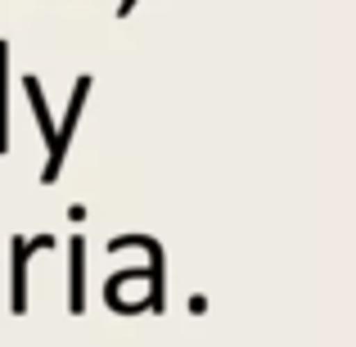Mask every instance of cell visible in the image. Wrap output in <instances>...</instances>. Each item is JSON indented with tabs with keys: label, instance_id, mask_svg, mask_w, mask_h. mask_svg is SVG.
Instances as JSON below:
<instances>
[{
	"label": "cell",
	"instance_id": "obj_1",
	"mask_svg": "<svg viewBox=\"0 0 356 347\" xmlns=\"http://www.w3.org/2000/svg\"><path fill=\"white\" fill-rule=\"evenodd\" d=\"M90 86H95L90 77H77V86H72L68 113H63V127H54V145H50V158H45V172H41V181H45V185H54V181H59V172H63V158H68L72 131H77V118H81V108H86Z\"/></svg>",
	"mask_w": 356,
	"mask_h": 347
},
{
	"label": "cell",
	"instance_id": "obj_2",
	"mask_svg": "<svg viewBox=\"0 0 356 347\" xmlns=\"http://www.w3.org/2000/svg\"><path fill=\"white\" fill-rule=\"evenodd\" d=\"M54 248V239L50 234H41V239H14V312H27V261L36 257V252H50Z\"/></svg>",
	"mask_w": 356,
	"mask_h": 347
},
{
	"label": "cell",
	"instance_id": "obj_3",
	"mask_svg": "<svg viewBox=\"0 0 356 347\" xmlns=\"http://www.w3.org/2000/svg\"><path fill=\"white\" fill-rule=\"evenodd\" d=\"M68 261H72V266H68V275H72V312H81V307H86V302H81V275H86V271H81V266H86V243H81V234H72V243H68Z\"/></svg>",
	"mask_w": 356,
	"mask_h": 347
},
{
	"label": "cell",
	"instance_id": "obj_4",
	"mask_svg": "<svg viewBox=\"0 0 356 347\" xmlns=\"http://www.w3.org/2000/svg\"><path fill=\"white\" fill-rule=\"evenodd\" d=\"M5 86H9V41H0V154L9 149V108H5Z\"/></svg>",
	"mask_w": 356,
	"mask_h": 347
},
{
	"label": "cell",
	"instance_id": "obj_5",
	"mask_svg": "<svg viewBox=\"0 0 356 347\" xmlns=\"http://www.w3.org/2000/svg\"><path fill=\"white\" fill-rule=\"evenodd\" d=\"M131 9H136V0H122V5H118V18H131Z\"/></svg>",
	"mask_w": 356,
	"mask_h": 347
}]
</instances>
